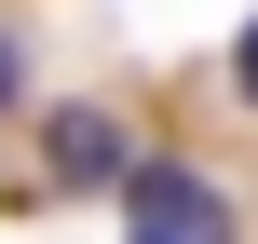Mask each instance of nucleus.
I'll list each match as a JSON object with an SVG mask.
<instances>
[{
  "instance_id": "obj_1",
  "label": "nucleus",
  "mask_w": 258,
  "mask_h": 244,
  "mask_svg": "<svg viewBox=\"0 0 258 244\" xmlns=\"http://www.w3.org/2000/svg\"><path fill=\"white\" fill-rule=\"evenodd\" d=\"M122 244H231V190L204 163H136L122 177Z\"/></svg>"
},
{
  "instance_id": "obj_2",
  "label": "nucleus",
  "mask_w": 258,
  "mask_h": 244,
  "mask_svg": "<svg viewBox=\"0 0 258 244\" xmlns=\"http://www.w3.org/2000/svg\"><path fill=\"white\" fill-rule=\"evenodd\" d=\"M54 177H68V190H122V177H136L122 122H109V109H54Z\"/></svg>"
},
{
  "instance_id": "obj_3",
  "label": "nucleus",
  "mask_w": 258,
  "mask_h": 244,
  "mask_svg": "<svg viewBox=\"0 0 258 244\" xmlns=\"http://www.w3.org/2000/svg\"><path fill=\"white\" fill-rule=\"evenodd\" d=\"M231 95L258 109V14H245V41H231Z\"/></svg>"
},
{
  "instance_id": "obj_4",
  "label": "nucleus",
  "mask_w": 258,
  "mask_h": 244,
  "mask_svg": "<svg viewBox=\"0 0 258 244\" xmlns=\"http://www.w3.org/2000/svg\"><path fill=\"white\" fill-rule=\"evenodd\" d=\"M14 95H27V68H14V41H0V109H14Z\"/></svg>"
}]
</instances>
